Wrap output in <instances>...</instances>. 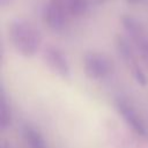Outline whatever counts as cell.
I'll return each mask as SVG.
<instances>
[{
    "label": "cell",
    "instance_id": "6da1fadb",
    "mask_svg": "<svg viewBox=\"0 0 148 148\" xmlns=\"http://www.w3.org/2000/svg\"><path fill=\"white\" fill-rule=\"evenodd\" d=\"M8 36L14 49L24 57H32L39 50L42 37L39 31L21 18L13 20L8 27Z\"/></svg>",
    "mask_w": 148,
    "mask_h": 148
},
{
    "label": "cell",
    "instance_id": "7a4b0ae2",
    "mask_svg": "<svg viewBox=\"0 0 148 148\" xmlns=\"http://www.w3.org/2000/svg\"><path fill=\"white\" fill-rule=\"evenodd\" d=\"M83 71L91 80H102L109 76L113 69L112 61L97 51H88L83 56Z\"/></svg>",
    "mask_w": 148,
    "mask_h": 148
},
{
    "label": "cell",
    "instance_id": "3957f363",
    "mask_svg": "<svg viewBox=\"0 0 148 148\" xmlns=\"http://www.w3.org/2000/svg\"><path fill=\"white\" fill-rule=\"evenodd\" d=\"M67 10L62 0H49L42 9V18L50 30L60 32L67 24Z\"/></svg>",
    "mask_w": 148,
    "mask_h": 148
},
{
    "label": "cell",
    "instance_id": "277c9868",
    "mask_svg": "<svg viewBox=\"0 0 148 148\" xmlns=\"http://www.w3.org/2000/svg\"><path fill=\"white\" fill-rule=\"evenodd\" d=\"M43 60L45 65L57 75L68 79L71 76V68L64 52L53 45H47L43 50Z\"/></svg>",
    "mask_w": 148,
    "mask_h": 148
},
{
    "label": "cell",
    "instance_id": "5b68a950",
    "mask_svg": "<svg viewBox=\"0 0 148 148\" xmlns=\"http://www.w3.org/2000/svg\"><path fill=\"white\" fill-rule=\"evenodd\" d=\"M116 106H117L118 112L121 114L123 119L136 134H139L141 136L148 135V130L146 127L143 119L140 117V114L133 108L132 104H130L127 101H125L123 98H118L116 101Z\"/></svg>",
    "mask_w": 148,
    "mask_h": 148
},
{
    "label": "cell",
    "instance_id": "8992f818",
    "mask_svg": "<svg viewBox=\"0 0 148 148\" xmlns=\"http://www.w3.org/2000/svg\"><path fill=\"white\" fill-rule=\"evenodd\" d=\"M120 22L126 32V37L133 43V45L148 37L145 25L138 17L131 14H123L120 17Z\"/></svg>",
    "mask_w": 148,
    "mask_h": 148
},
{
    "label": "cell",
    "instance_id": "52a82bcc",
    "mask_svg": "<svg viewBox=\"0 0 148 148\" xmlns=\"http://www.w3.org/2000/svg\"><path fill=\"white\" fill-rule=\"evenodd\" d=\"M114 47H116V51H117V54L119 56V58L128 67H132L133 65H135L138 62L136 56H135V46L126 36L116 35Z\"/></svg>",
    "mask_w": 148,
    "mask_h": 148
},
{
    "label": "cell",
    "instance_id": "ba28073f",
    "mask_svg": "<svg viewBox=\"0 0 148 148\" xmlns=\"http://www.w3.org/2000/svg\"><path fill=\"white\" fill-rule=\"evenodd\" d=\"M23 135L29 148H49L42 134L34 127L25 126L23 130Z\"/></svg>",
    "mask_w": 148,
    "mask_h": 148
},
{
    "label": "cell",
    "instance_id": "9c48e42d",
    "mask_svg": "<svg viewBox=\"0 0 148 148\" xmlns=\"http://www.w3.org/2000/svg\"><path fill=\"white\" fill-rule=\"evenodd\" d=\"M62 3L67 13L73 16H83L89 10L88 0H62Z\"/></svg>",
    "mask_w": 148,
    "mask_h": 148
},
{
    "label": "cell",
    "instance_id": "30bf717a",
    "mask_svg": "<svg viewBox=\"0 0 148 148\" xmlns=\"http://www.w3.org/2000/svg\"><path fill=\"white\" fill-rule=\"evenodd\" d=\"M10 123H12L10 106L7 102L3 89H1V92H0V128L6 130L7 127L10 126Z\"/></svg>",
    "mask_w": 148,
    "mask_h": 148
},
{
    "label": "cell",
    "instance_id": "8fae6325",
    "mask_svg": "<svg viewBox=\"0 0 148 148\" xmlns=\"http://www.w3.org/2000/svg\"><path fill=\"white\" fill-rule=\"evenodd\" d=\"M130 69H131V73H132V75H133L134 80H135L139 84H141V86H146V84H147L148 79H147L146 72H145V69H143L142 66H140V65L136 62L135 65H133L132 67H130Z\"/></svg>",
    "mask_w": 148,
    "mask_h": 148
},
{
    "label": "cell",
    "instance_id": "7c38bea8",
    "mask_svg": "<svg viewBox=\"0 0 148 148\" xmlns=\"http://www.w3.org/2000/svg\"><path fill=\"white\" fill-rule=\"evenodd\" d=\"M135 49L138 50V52L140 53V57L143 61V64L146 65V67L148 68V37L142 39L141 42H139L138 44L134 45Z\"/></svg>",
    "mask_w": 148,
    "mask_h": 148
},
{
    "label": "cell",
    "instance_id": "4fadbf2b",
    "mask_svg": "<svg viewBox=\"0 0 148 148\" xmlns=\"http://www.w3.org/2000/svg\"><path fill=\"white\" fill-rule=\"evenodd\" d=\"M128 2H131V3H136V2H139L140 0H127Z\"/></svg>",
    "mask_w": 148,
    "mask_h": 148
},
{
    "label": "cell",
    "instance_id": "5bb4252c",
    "mask_svg": "<svg viewBox=\"0 0 148 148\" xmlns=\"http://www.w3.org/2000/svg\"><path fill=\"white\" fill-rule=\"evenodd\" d=\"M94 1H95V2H98V3H99V2H102V1H104V0H94Z\"/></svg>",
    "mask_w": 148,
    "mask_h": 148
}]
</instances>
